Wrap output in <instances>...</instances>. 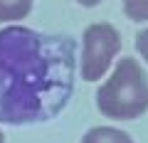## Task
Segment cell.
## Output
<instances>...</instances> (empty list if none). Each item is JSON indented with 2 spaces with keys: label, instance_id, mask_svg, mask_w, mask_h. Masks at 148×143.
I'll return each instance as SVG.
<instances>
[{
  "label": "cell",
  "instance_id": "obj_1",
  "mask_svg": "<svg viewBox=\"0 0 148 143\" xmlns=\"http://www.w3.org/2000/svg\"><path fill=\"white\" fill-rule=\"evenodd\" d=\"M77 40L22 25L0 30V123L27 126L59 116L74 94Z\"/></svg>",
  "mask_w": 148,
  "mask_h": 143
},
{
  "label": "cell",
  "instance_id": "obj_2",
  "mask_svg": "<svg viewBox=\"0 0 148 143\" xmlns=\"http://www.w3.org/2000/svg\"><path fill=\"white\" fill-rule=\"evenodd\" d=\"M96 106L104 116L119 121H131L148 111V79L136 59L126 57L116 64L96 91Z\"/></svg>",
  "mask_w": 148,
  "mask_h": 143
},
{
  "label": "cell",
  "instance_id": "obj_3",
  "mask_svg": "<svg viewBox=\"0 0 148 143\" xmlns=\"http://www.w3.org/2000/svg\"><path fill=\"white\" fill-rule=\"evenodd\" d=\"M121 49V35L109 22H94L84 30L82 37V57H79V72L82 79L96 81L109 72L114 57Z\"/></svg>",
  "mask_w": 148,
  "mask_h": 143
},
{
  "label": "cell",
  "instance_id": "obj_4",
  "mask_svg": "<svg viewBox=\"0 0 148 143\" xmlns=\"http://www.w3.org/2000/svg\"><path fill=\"white\" fill-rule=\"evenodd\" d=\"M82 143H133L131 136L119 128H111V126H96L91 131L84 133Z\"/></svg>",
  "mask_w": 148,
  "mask_h": 143
},
{
  "label": "cell",
  "instance_id": "obj_5",
  "mask_svg": "<svg viewBox=\"0 0 148 143\" xmlns=\"http://www.w3.org/2000/svg\"><path fill=\"white\" fill-rule=\"evenodd\" d=\"M32 10V0H0V22H12L27 17Z\"/></svg>",
  "mask_w": 148,
  "mask_h": 143
},
{
  "label": "cell",
  "instance_id": "obj_6",
  "mask_svg": "<svg viewBox=\"0 0 148 143\" xmlns=\"http://www.w3.org/2000/svg\"><path fill=\"white\" fill-rule=\"evenodd\" d=\"M123 12L136 22L148 20V0H123Z\"/></svg>",
  "mask_w": 148,
  "mask_h": 143
},
{
  "label": "cell",
  "instance_id": "obj_7",
  "mask_svg": "<svg viewBox=\"0 0 148 143\" xmlns=\"http://www.w3.org/2000/svg\"><path fill=\"white\" fill-rule=\"evenodd\" d=\"M136 49H138V54L148 62V30H141L136 35Z\"/></svg>",
  "mask_w": 148,
  "mask_h": 143
},
{
  "label": "cell",
  "instance_id": "obj_8",
  "mask_svg": "<svg viewBox=\"0 0 148 143\" xmlns=\"http://www.w3.org/2000/svg\"><path fill=\"white\" fill-rule=\"evenodd\" d=\"M101 0H79V5H84V8H94V5H99Z\"/></svg>",
  "mask_w": 148,
  "mask_h": 143
},
{
  "label": "cell",
  "instance_id": "obj_9",
  "mask_svg": "<svg viewBox=\"0 0 148 143\" xmlns=\"http://www.w3.org/2000/svg\"><path fill=\"white\" fill-rule=\"evenodd\" d=\"M0 143H5V136H3V131H0Z\"/></svg>",
  "mask_w": 148,
  "mask_h": 143
}]
</instances>
